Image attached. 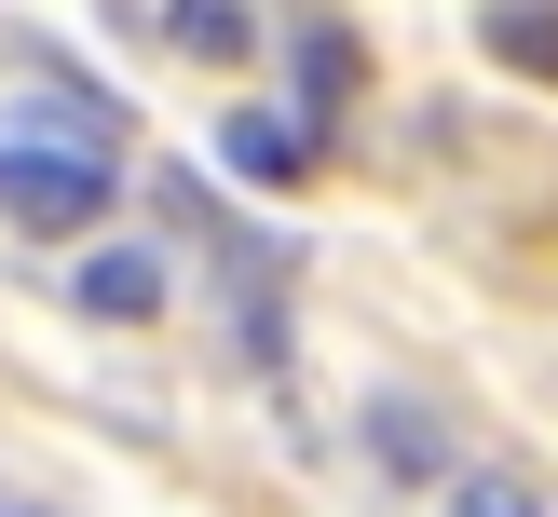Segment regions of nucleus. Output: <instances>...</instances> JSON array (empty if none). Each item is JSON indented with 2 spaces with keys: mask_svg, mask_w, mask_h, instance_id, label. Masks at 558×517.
I'll use <instances>...</instances> for the list:
<instances>
[{
  "mask_svg": "<svg viewBox=\"0 0 558 517\" xmlns=\"http://www.w3.org/2000/svg\"><path fill=\"white\" fill-rule=\"evenodd\" d=\"M0 218L14 232H82L109 218V150H69V136H0Z\"/></svg>",
  "mask_w": 558,
  "mask_h": 517,
  "instance_id": "f257e3e1",
  "label": "nucleus"
},
{
  "mask_svg": "<svg viewBox=\"0 0 558 517\" xmlns=\"http://www.w3.org/2000/svg\"><path fill=\"white\" fill-rule=\"evenodd\" d=\"M82 313H163V245H96L82 259Z\"/></svg>",
  "mask_w": 558,
  "mask_h": 517,
  "instance_id": "f03ea898",
  "label": "nucleus"
},
{
  "mask_svg": "<svg viewBox=\"0 0 558 517\" xmlns=\"http://www.w3.org/2000/svg\"><path fill=\"white\" fill-rule=\"evenodd\" d=\"M163 41L205 54V69H245V54H259V14H245V0H163Z\"/></svg>",
  "mask_w": 558,
  "mask_h": 517,
  "instance_id": "7ed1b4c3",
  "label": "nucleus"
},
{
  "mask_svg": "<svg viewBox=\"0 0 558 517\" xmlns=\"http://www.w3.org/2000/svg\"><path fill=\"white\" fill-rule=\"evenodd\" d=\"M218 163H232V177H300V163H314V136H300V123H259V109H232V123H218Z\"/></svg>",
  "mask_w": 558,
  "mask_h": 517,
  "instance_id": "20e7f679",
  "label": "nucleus"
},
{
  "mask_svg": "<svg viewBox=\"0 0 558 517\" xmlns=\"http://www.w3.org/2000/svg\"><path fill=\"white\" fill-rule=\"evenodd\" d=\"M14 123H27V136H69V150H109V136H123V109H109V96H82V82H41Z\"/></svg>",
  "mask_w": 558,
  "mask_h": 517,
  "instance_id": "39448f33",
  "label": "nucleus"
},
{
  "mask_svg": "<svg viewBox=\"0 0 558 517\" xmlns=\"http://www.w3.org/2000/svg\"><path fill=\"white\" fill-rule=\"evenodd\" d=\"M490 54L532 69V82H558V14H545V0H490Z\"/></svg>",
  "mask_w": 558,
  "mask_h": 517,
  "instance_id": "423d86ee",
  "label": "nucleus"
},
{
  "mask_svg": "<svg viewBox=\"0 0 558 517\" xmlns=\"http://www.w3.org/2000/svg\"><path fill=\"white\" fill-rule=\"evenodd\" d=\"M341 96H354V41L314 27V41H300V109H341Z\"/></svg>",
  "mask_w": 558,
  "mask_h": 517,
  "instance_id": "0eeeda50",
  "label": "nucleus"
},
{
  "mask_svg": "<svg viewBox=\"0 0 558 517\" xmlns=\"http://www.w3.org/2000/svg\"><path fill=\"white\" fill-rule=\"evenodd\" d=\"M368 435H381V463H396V477H436V422H423V408L381 395V408H368Z\"/></svg>",
  "mask_w": 558,
  "mask_h": 517,
  "instance_id": "6e6552de",
  "label": "nucleus"
},
{
  "mask_svg": "<svg viewBox=\"0 0 558 517\" xmlns=\"http://www.w3.org/2000/svg\"><path fill=\"white\" fill-rule=\"evenodd\" d=\"M450 517H545V504H532L518 477H463V490H450Z\"/></svg>",
  "mask_w": 558,
  "mask_h": 517,
  "instance_id": "1a4fd4ad",
  "label": "nucleus"
}]
</instances>
